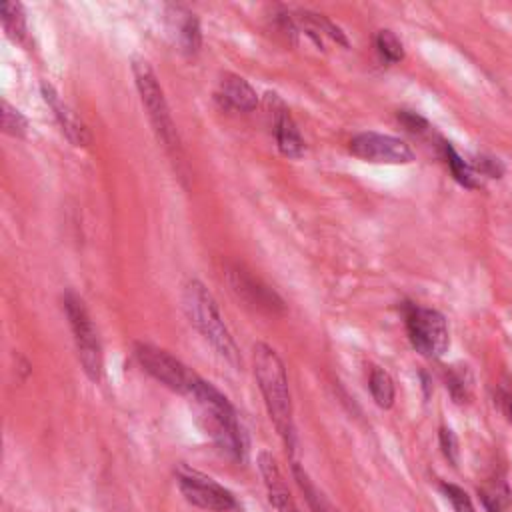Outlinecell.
<instances>
[{
	"label": "cell",
	"instance_id": "24",
	"mask_svg": "<svg viewBox=\"0 0 512 512\" xmlns=\"http://www.w3.org/2000/svg\"><path fill=\"white\" fill-rule=\"evenodd\" d=\"M446 386H448V390H450V394H452V398L456 400V402H462L464 398H468V388H470V384H468V380L464 378V374L462 372H456V370H450L448 374H446Z\"/></svg>",
	"mask_w": 512,
	"mask_h": 512
},
{
	"label": "cell",
	"instance_id": "26",
	"mask_svg": "<svg viewBox=\"0 0 512 512\" xmlns=\"http://www.w3.org/2000/svg\"><path fill=\"white\" fill-rule=\"evenodd\" d=\"M398 120H400V122L406 126V130H410L412 134H424V132L430 130L428 122H426L422 116H418L416 112L400 110V112H398Z\"/></svg>",
	"mask_w": 512,
	"mask_h": 512
},
{
	"label": "cell",
	"instance_id": "7",
	"mask_svg": "<svg viewBox=\"0 0 512 512\" xmlns=\"http://www.w3.org/2000/svg\"><path fill=\"white\" fill-rule=\"evenodd\" d=\"M134 356L138 364L158 382L168 386L174 392L188 394L192 384L196 382V374L190 372L178 358H174L170 352L156 348L152 344H136L134 346Z\"/></svg>",
	"mask_w": 512,
	"mask_h": 512
},
{
	"label": "cell",
	"instance_id": "3",
	"mask_svg": "<svg viewBox=\"0 0 512 512\" xmlns=\"http://www.w3.org/2000/svg\"><path fill=\"white\" fill-rule=\"evenodd\" d=\"M182 308L190 324L214 346V350L232 366L240 364V352L236 342L226 328L216 300L198 280H188L182 288Z\"/></svg>",
	"mask_w": 512,
	"mask_h": 512
},
{
	"label": "cell",
	"instance_id": "13",
	"mask_svg": "<svg viewBox=\"0 0 512 512\" xmlns=\"http://www.w3.org/2000/svg\"><path fill=\"white\" fill-rule=\"evenodd\" d=\"M216 100L232 110L240 112H252L258 106V96L256 90L238 74H224L218 90H216Z\"/></svg>",
	"mask_w": 512,
	"mask_h": 512
},
{
	"label": "cell",
	"instance_id": "9",
	"mask_svg": "<svg viewBox=\"0 0 512 512\" xmlns=\"http://www.w3.org/2000/svg\"><path fill=\"white\" fill-rule=\"evenodd\" d=\"M350 152L372 164H410L414 162L412 148L390 134L360 132L350 140Z\"/></svg>",
	"mask_w": 512,
	"mask_h": 512
},
{
	"label": "cell",
	"instance_id": "27",
	"mask_svg": "<svg viewBox=\"0 0 512 512\" xmlns=\"http://www.w3.org/2000/svg\"><path fill=\"white\" fill-rule=\"evenodd\" d=\"M506 414H508V418H510V422H512V398H510L508 404H506Z\"/></svg>",
	"mask_w": 512,
	"mask_h": 512
},
{
	"label": "cell",
	"instance_id": "21",
	"mask_svg": "<svg viewBox=\"0 0 512 512\" xmlns=\"http://www.w3.org/2000/svg\"><path fill=\"white\" fill-rule=\"evenodd\" d=\"M0 110H2V130H4L8 136L24 138L26 132H28V120H26V116H24L18 108L10 106L6 100H2Z\"/></svg>",
	"mask_w": 512,
	"mask_h": 512
},
{
	"label": "cell",
	"instance_id": "17",
	"mask_svg": "<svg viewBox=\"0 0 512 512\" xmlns=\"http://www.w3.org/2000/svg\"><path fill=\"white\" fill-rule=\"evenodd\" d=\"M442 150H444V158L448 162V168L452 172V176L456 178V182H460L466 188H478V172L472 168L470 162H466L448 142H442Z\"/></svg>",
	"mask_w": 512,
	"mask_h": 512
},
{
	"label": "cell",
	"instance_id": "4",
	"mask_svg": "<svg viewBox=\"0 0 512 512\" xmlns=\"http://www.w3.org/2000/svg\"><path fill=\"white\" fill-rule=\"evenodd\" d=\"M132 74H134V82H136L140 100L146 108V114L150 118V124L154 128L158 140H162V146L166 148L170 158L180 160V154H182L180 136H178L176 124L170 114V106L164 98V92H162L156 72L148 64V60L132 58Z\"/></svg>",
	"mask_w": 512,
	"mask_h": 512
},
{
	"label": "cell",
	"instance_id": "22",
	"mask_svg": "<svg viewBox=\"0 0 512 512\" xmlns=\"http://www.w3.org/2000/svg\"><path fill=\"white\" fill-rule=\"evenodd\" d=\"M376 48L382 54V58L386 62H400L404 58V46L400 42V38L392 32V30H378L376 34Z\"/></svg>",
	"mask_w": 512,
	"mask_h": 512
},
{
	"label": "cell",
	"instance_id": "6",
	"mask_svg": "<svg viewBox=\"0 0 512 512\" xmlns=\"http://www.w3.org/2000/svg\"><path fill=\"white\" fill-rule=\"evenodd\" d=\"M404 324L410 344L418 354L426 358H440L448 350V324L438 310L408 304L404 306Z\"/></svg>",
	"mask_w": 512,
	"mask_h": 512
},
{
	"label": "cell",
	"instance_id": "16",
	"mask_svg": "<svg viewBox=\"0 0 512 512\" xmlns=\"http://www.w3.org/2000/svg\"><path fill=\"white\" fill-rule=\"evenodd\" d=\"M478 494L488 512H508L512 506V492L500 478L488 480L482 488H478Z\"/></svg>",
	"mask_w": 512,
	"mask_h": 512
},
{
	"label": "cell",
	"instance_id": "12",
	"mask_svg": "<svg viewBox=\"0 0 512 512\" xmlns=\"http://www.w3.org/2000/svg\"><path fill=\"white\" fill-rule=\"evenodd\" d=\"M258 468H260V474L264 478L266 492H268V502H270L272 510L274 512H298V508H296V504H294V500L288 492V486H286L272 454L260 452Z\"/></svg>",
	"mask_w": 512,
	"mask_h": 512
},
{
	"label": "cell",
	"instance_id": "5",
	"mask_svg": "<svg viewBox=\"0 0 512 512\" xmlns=\"http://www.w3.org/2000/svg\"><path fill=\"white\" fill-rule=\"evenodd\" d=\"M64 312L68 316V324L74 336V344L78 350V360L82 364V370L92 382H98L102 378L104 358H102V344L98 338V332L94 328V322L78 294L68 290L64 294Z\"/></svg>",
	"mask_w": 512,
	"mask_h": 512
},
{
	"label": "cell",
	"instance_id": "19",
	"mask_svg": "<svg viewBox=\"0 0 512 512\" xmlns=\"http://www.w3.org/2000/svg\"><path fill=\"white\" fill-rule=\"evenodd\" d=\"M2 26L4 32L14 40L22 42L26 36V16L20 2H4L2 4Z\"/></svg>",
	"mask_w": 512,
	"mask_h": 512
},
{
	"label": "cell",
	"instance_id": "20",
	"mask_svg": "<svg viewBox=\"0 0 512 512\" xmlns=\"http://www.w3.org/2000/svg\"><path fill=\"white\" fill-rule=\"evenodd\" d=\"M370 392L374 402L380 408H390L394 404V382L390 378V374L382 368H372L370 372Z\"/></svg>",
	"mask_w": 512,
	"mask_h": 512
},
{
	"label": "cell",
	"instance_id": "2",
	"mask_svg": "<svg viewBox=\"0 0 512 512\" xmlns=\"http://www.w3.org/2000/svg\"><path fill=\"white\" fill-rule=\"evenodd\" d=\"M254 376L262 392L270 420L282 436L286 448H294V420H292V398L288 388V376L282 358L264 342L254 344L252 354Z\"/></svg>",
	"mask_w": 512,
	"mask_h": 512
},
{
	"label": "cell",
	"instance_id": "1",
	"mask_svg": "<svg viewBox=\"0 0 512 512\" xmlns=\"http://www.w3.org/2000/svg\"><path fill=\"white\" fill-rule=\"evenodd\" d=\"M186 398L202 432L230 458L244 460L248 438L230 400L202 378H196Z\"/></svg>",
	"mask_w": 512,
	"mask_h": 512
},
{
	"label": "cell",
	"instance_id": "8",
	"mask_svg": "<svg viewBox=\"0 0 512 512\" xmlns=\"http://www.w3.org/2000/svg\"><path fill=\"white\" fill-rule=\"evenodd\" d=\"M176 484L186 502H190L196 508L208 512H228L236 506L234 496L224 486L188 466L176 468Z\"/></svg>",
	"mask_w": 512,
	"mask_h": 512
},
{
	"label": "cell",
	"instance_id": "25",
	"mask_svg": "<svg viewBox=\"0 0 512 512\" xmlns=\"http://www.w3.org/2000/svg\"><path fill=\"white\" fill-rule=\"evenodd\" d=\"M438 438H440V448H442V452H444V456L448 458V462L452 464V466H456L458 464V438H456V434L450 430V428H440V434H438Z\"/></svg>",
	"mask_w": 512,
	"mask_h": 512
},
{
	"label": "cell",
	"instance_id": "18",
	"mask_svg": "<svg viewBox=\"0 0 512 512\" xmlns=\"http://www.w3.org/2000/svg\"><path fill=\"white\" fill-rule=\"evenodd\" d=\"M292 468H294V478H296L298 486L302 488V492H304V496H306V500H308L312 512H340V510L310 482L308 474H306L296 462H294Z\"/></svg>",
	"mask_w": 512,
	"mask_h": 512
},
{
	"label": "cell",
	"instance_id": "14",
	"mask_svg": "<svg viewBox=\"0 0 512 512\" xmlns=\"http://www.w3.org/2000/svg\"><path fill=\"white\" fill-rule=\"evenodd\" d=\"M168 20H170V28L174 30L178 46L190 56L198 54L202 46V32H200L198 18L182 6H172Z\"/></svg>",
	"mask_w": 512,
	"mask_h": 512
},
{
	"label": "cell",
	"instance_id": "15",
	"mask_svg": "<svg viewBox=\"0 0 512 512\" xmlns=\"http://www.w3.org/2000/svg\"><path fill=\"white\" fill-rule=\"evenodd\" d=\"M274 136H276L278 150L286 158H300L304 154V150H306L304 140H302L288 108L282 102L274 110Z\"/></svg>",
	"mask_w": 512,
	"mask_h": 512
},
{
	"label": "cell",
	"instance_id": "11",
	"mask_svg": "<svg viewBox=\"0 0 512 512\" xmlns=\"http://www.w3.org/2000/svg\"><path fill=\"white\" fill-rule=\"evenodd\" d=\"M40 90H42V96L46 100V104L52 108L54 112V118L56 122L60 124L64 136L74 144V146H90L92 142V134L88 130V126L84 124V120L58 96V92L54 90L52 84L48 82H42L40 84Z\"/></svg>",
	"mask_w": 512,
	"mask_h": 512
},
{
	"label": "cell",
	"instance_id": "10",
	"mask_svg": "<svg viewBox=\"0 0 512 512\" xmlns=\"http://www.w3.org/2000/svg\"><path fill=\"white\" fill-rule=\"evenodd\" d=\"M226 282H228L230 290L246 306H250L258 312L282 314L286 310L282 298L270 286H266L262 280L252 276L250 270H246L244 266H238V264L228 266L226 268Z\"/></svg>",
	"mask_w": 512,
	"mask_h": 512
},
{
	"label": "cell",
	"instance_id": "23",
	"mask_svg": "<svg viewBox=\"0 0 512 512\" xmlns=\"http://www.w3.org/2000/svg\"><path fill=\"white\" fill-rule=\"evenodd\" d=\"M440 488H442L444 496L450 500L454 512H474L472 500H470V496L462 488H458L454 484H446V482Z\"/></svg>",
	"mask_w": 512,
	"mask_h": 512
}]
</instances>
